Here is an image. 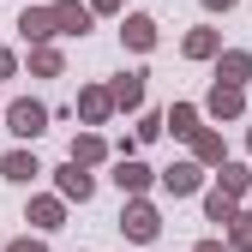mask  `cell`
<instances>
[{"label":"cell","instance_id":"6da1fadb","mask_svg":"<svg viewBox=\"0 0 252 252\" xmlns=\"http://www.w3.org/2000/svg\"><path fill=\"white\" fill-rule=\"evenodd\" d=\"M12 120H18V132H36V126H42V114H36V108H18Z\"/></svg>","mask_w":252,"mask_h":252}]
</instances>
